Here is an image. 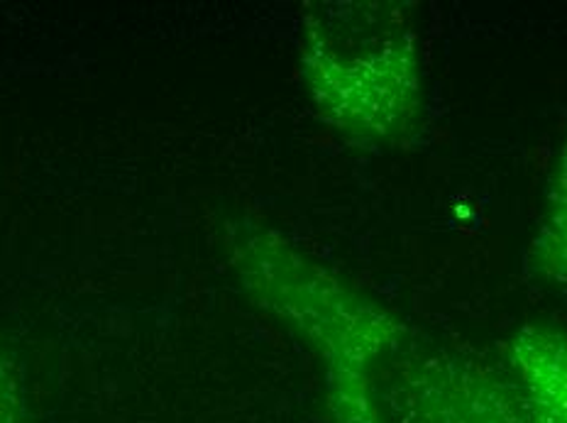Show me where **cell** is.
Wrapping results in <instances>:
<instances>
[{"instance_id":"obj_1","label":"cell","mask_w":567,"mask_h":423,"mask_svg":"<svg viewBox=\"0 0 567 423\" xmlns=\"http://www.w3.org/2000/svg\"><path fill=\"white\" fill-rule=\"evenodd\" d=\"M25 419V386L16 360L0 355V423H22Z\"/></svg>"}]
</instances>
